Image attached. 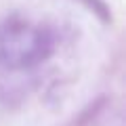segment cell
I'll return each instance as SVG.
<instances>
[{
  "mask_svg": "<svg viewBox=\"0 0 126 126\" xmlns=\"http://www.w3.org/2000/svg\"><path fill=\"white\" fill-rule=\"evenodd\" d=\"M53 46V34L40 23L11 17L0 25V59L9 67H34L48 59Z\"/></svg>",
  "mask_w": 126,
  "mask_h": 126,
  "instance_id": "6da1fadb",
  "label": "cell"
}]
</instances>
